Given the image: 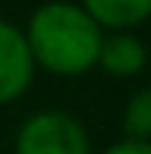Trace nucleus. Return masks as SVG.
I'll return each instance as SVG.
<instances>
[{"label": "nucleus", "mask_w": 151, "mask_h": 154, "mask_svg": "<svg viewBox=\"0 0 151 154\" xmlns=\"http://www.w3.org/2000/svg\"><path fill=\"white\" fill-rule=\"evenodd\" d=\"M25 41L35 57V66L54 75H82L98 66L104 29L85 6L54 0L32 13Z\"/></svg>", "instance_id": "f257e3e1"}, {"label": "nucleus", "mask_w": 151, "mask_h": 154, "mask_svg": "<svg viewBox=\"0 0 151 154\" xmlns=\"http://www.w3.org/2000/svg\"><path fill=\"white\" fill-rule=\"evenodd\" d=\"M13 154H91V138L72 113L38 110L19 126Z\"/></svg>", "instance_id": "f03ea898"}, {"label": "nucleus", "mask_w": 151, "mask_h": 154, "mask_svg": "<svg viewBox=\"0 0 151 154\" xmlns=\"http://www.w3.org/2000/svg\"><path fill=\"white\" fill-rule=\"evenodd\" d=\"M35 57L29 51L25 32L0 19V107L19 101L35 82Z\"/></svg>", "instance_id": "7ed1b4c3"}, {"label": "nucleus", "mask_w": 151, "mask_h": 154, "mask_svg": "<svg viewBox=\"0 0 151 154\" xmlns=\"http://www.w3.org/2000/svg\"><path fill=\"white\" fill-rule=\"evenodd\" d=\"M148 63V51L139 38L132 35V29L126 32H110L104 35L98 51V66L104 69L113 79H129V75H139Z\"/></svg>", "instance_id": "20e7f679"}, {"label": "nucleus", "mask_w": 151, "mask_h": 154, "mask_svg": "<svg viewBox=\"0 0 151 154\" xmlns=\"http://www.w3.org/2000/svg\"><path fill=\"white\" fill-rule=\"evenodd\" d=\"M104 32H126L151 16V0H82Z\"/></svg>", "instance_id": "39448f33"}, {"label": "nucleus", "mask_w": 151, "mask_h": 154, "mask_svg": "<svg viewBox=\"0 0 151 154\" xmlns=\"http://www.w3.org/2000/svg\"><path fill=\"white\" fill-rule=\"evenodd\" d=\"M123 132L129 138H148L151 142V88H142L123 107Z\"/></svg>", "instance_id": "423d86ee"}, {"label": "nucleus", "mask_w": 151, "mask_h": 154, "mask_svg": "<svg viewBox=\"0 0 151 154\" xmlns=\"http://www.w3.org/2000/svg\"><path fill=\"white\" fill-rule=\"evenodd\" d=\"M101 154H151V142L148 138H123V142H113L110 148H104Z\"/></svg>", "instance_id": "0eeeda50"}]
</instances>
